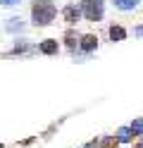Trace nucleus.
I'll return each instance as SVG.
<instances>
[{"mask_svg":"<svg viewBox=\"0 0 143 148\" xmlns=\"http://www.w3.org/2000/svg\"><path fill=\"white\" fill-rule=\"evenodd\" d=\"M31 17H34L36 26H48L55 19V5L50 0H36L34 7H31Z\"/></svg>","mask_w":143,"mask_h":148,"instance_id":"f257e3e1","label":"nucleus"},{"mask_svg":"<svg viewBox=\"0 0 143 148\" xmlns=\"http://www.w3.org/2000/svg\"><path fill=\"white\" fill-rule=\"evenodd\" d=\"M88 22H100L103 19V0H83V10Z\"/></svg>","mask_w":143,"mask_h":148,"instance_id":"f03ea898","label":"nucleus"},{"mask_svg":"<svg viewBox=\"0 0 143 148\" xmlns=\"http://www.w3.org/2000/svg\"><path fill=\"white\" fill-rule=\"evenodd\" d=\"M79 17H81V10L76 5H67L64 7V22L67 24H76V22H79Z\"/></svg>","mask_w":143,"mask_h":148,"instance_id":"7ed1b4c3","label":"nucleus"},{"mask_svg":"<svg viewBox=\"0 0 143 148\" xmlns=\"http://www.w3.org/2000/svg\"><path fill=\"white\" fill-rule=\"evenodd\" d=\"M95 45H98V38H95L93 34H86L83 38H81V48H83L86 53H91V50L95 48Z\"/></svg>","mask_w":143,"mask_h":148,"instance_id":"20e7f679","label":"nucleus"},{"mask_svg":"<svg viewBox=\"0 0 143 148\" xmlns=\"http://www.w3.org/2000/svg\"><path fill=\"white\" fill-rule=\"evenodd\" d=\"M5 29H7V31H12V34H17V31H22V29H24V22L19 19V17H12V19L5 24Z\"/></svg>","mask_w":143,"mask_h":148,"instance_id":"39448f33","label":"nucleus"},{"mask_svg":"<svg viewBox=\"0 0 143 148\" xmlns=\"http://www.w3.org/2000/svg\"><path fill=\"white\" fill-rule=\"evenodd\" d=\"M41 53L55 55V53H57V41H43V43H41Z\"/></svg>","mask_w":143,"mask_h":148,"instance_id":"423d86ee","label":"nucleus"},{"mask_svg":"<svg viewBox=\"0 0 143 148\" xmlns=\"http://www.w3.org/2000/svg\"><path fill=\"white\" fill-rule=\"evenodd\" d=\"M141 0H114V5L119 7V10H133V7H138Z\"/></svg>","mask_w":143,"mask_h":148,"instance_id":"0eeeda50","label":"nucleus"},{"mask_svg":"<svg viewBox=\"0 0 143 148\" xmlns=\"http://www.w3.org/2000/svg\"><path fill=\"white\" fill-rule=\"evenodd\" d=\"M124 36H127V31L122 26H110V38L112 41H124Z\"/></svg>","mask_w":143,"mask_h":148,"instance_id":"6e6552de","label":"nucleus"},{"mask_svg":"<svg viewBox=\"0 0 143 148\" xmlns=\"http://www.w3.org/2000/svg\"><path fill=\"white\" fill-rule=\"evenodd\" d=\"M129 132L136 134V136H143V119H133L131 127H129Z\"/></svg>","mask_w":143,"mask_h":148,"instance_id":"1a4fd4ad","label":"nucleus"},{"mask_svg":"<svg viewBox=\"0 0 143 148\" xmlns=\"http://www.w3.org/2000/svg\"><path fill=\"white\" fill-rule=\"evenodd\" d=\"M119 141H122V143H127V141H131V132H129L127 127H122L119 132H117V143H119Z\"/></svg>","mask_w":143,"mask_h":148,"instance_id":"9d476101","label":"nucleus"},{"mask_svg":"<svg viewBox=\"0 0 143 148\" xmlns=\"http://www.w3.org/2000/svg\"><path fill=\"white\" fill-rule=\"evenodd\" d=\"M64 41H67V48H69V50L76 48V34H74V31H67V34H64Z\"/></svg>","mask_w":143,"mask_h":148,"instance_id":"9b49d317","label":"nucleus"},{"mask_svg":"<svg viewBox=\"0 0 143 148\" xmlns=\"http://www.w3.org/2000/svg\"><path fill=\"white\" fill-rule=\"evenodd\" d=\"M114 146H117V138H112V136H107V138L100 143V148H114Z\"/></svg>","mask_w":143,"mask_h":148,"instance_id":"f8f14e48","label":"nucleus"},{"mask_svg":"<svg viewBox=\"0 0 143 148\" xmlns=\"http://www.w3.org/2000/svg\"><path fill=\"white\" fill-rule=\"evenodd\" d=\"M0 3H3V5H17L19 0H0Z\"/></svg>","mask_w":143,"mask_h":148,"instance_id":"ddd939ff","label":"nucleus"},{"mask_svg":"<svg viewBox=\"0 0 143 148\" xmlns=\"http://www.w3.org/2000/svg\"><path fill=\"white\" fill-rule=\"evenodd\" d=\"M86 148H100V143H98V141H91V143L86 146Z\"/></svg>","mask_w":143,"mask_h":148,"instance_id":"4468645a","label":"nucleus"},{"mask_svg":"<svg viewBox=\"0 0 143 148\" xmlns=\"http://www.w3.org/2000/svg\"><path fill=\"white\" fill-rule=\"evenodd\" d=\"M136 36H143V26H138V29H136Z\"/></svg>","mask_w":143,"mask_h":148,"instance_id":"2eb2a0df","label":"nucleus"},{"mask_svg":"<svg viewBox=\"0 0 143 148\" xmlns=\"http://www.w3.org/2000/svg\"><path fill=\"white\" fill-rule=\"evenodd\" d=\"M133 148H143V138H141V141H138L136 146H133Z\"/></svg>","mask_w":143,"mask_h":148,"instance_id":"dca6fc26","label":"nucleus"},{"mask_svg":"<svg viewBox=\"0 0 143 148\" xmlns=\"http://www.w3.org/2000/svg\"><path fill=\"white\" fill-rule=\"evenodd\" d=\"M0 148H3V146H0Z\"/></svg>","mask_w":143,"mask_h":148,"instance_id":"f3484780","label":"nucleus"}]
</instances>
